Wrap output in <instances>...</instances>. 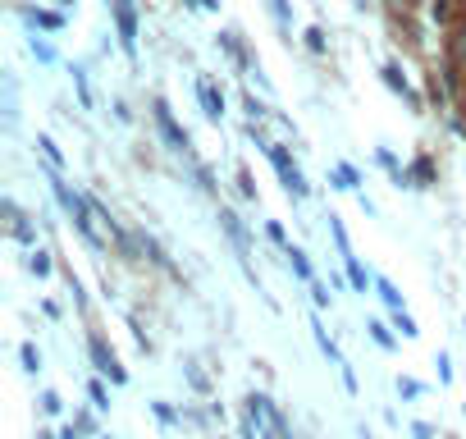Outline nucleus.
<instances>
[{
    "label": "nucleus",
    "instance_id": "obj_1",
    "mask_svg": "<svg viewBox=\"0 0 466 439\" xmlns=\"http://www.w3.org/2000/svg\"><path fill=\"white\" fill-rule=\"evenodd\" d=\"M248 138H252V142H257V147H261V151L270 156V165H275V174L284 179V188H289V197H298V201H302V197H311V183H307V174L298 169V160L289 156V147H279V142H270V138H261V128H257V119L248 124Z\"/></svg>",
    "mask_w": 466,
    "mask_h": 439
},
{
    "label": "nucleus",
    "instance_id": "obj_2",
    "mask_svg": "<svg viewBox=\"0 0 466 439\" xmlns=\"http://www.w3.org/2000/svg\"><path fill=\"white\" fill-rule=\"evenodd\" d=\"M219 230L228 234V243L238 248V261H243V271L252 275V239H248V230H243V220H238V210L233 206H219ZM257 280V275H252Z\"/></svg>",
    "mask_w": 466,
    "mask_h": 439
},
{
    "label": "nucleus",
    "instance_id": "obj_3",
    "mask_svg": "<svg viewBox=\"0 0 466 439\" xmlns=\"http://www.w3.org/2000/svg\"><path fill=\"white\" fill-rule=\"evenodd\" d=\"M110 15H115L124 56H137V10H133V0H110Z\"/></svg>",
    "mask_w": 466,
    "mask_h": 439
},
{
    "label": "nucleus",
    "instance_id": "obj_4",
    "mask_svg": "<svg viewBox=\"0 0 466 439\" xmlns=\"http://www.w3.org/2000/svg\"><path fill=\"white\" fill-rule=\"evenodd\" d=\"M87 352H92V366H96L101 375H110V384H128V371H124V366H119V357L106 348V339H96V334H92V339H87Z\"/></svg>",
    "mask_w": 466,
    "mask_h": 439
},
{
    "label": "nucleus",
    "instance_id": "obj_5",
    "mask_svg": "<svg viewBox=\"0 0 466 439\" xmlns=\"http://www.w3.org/2000/svg\"><path fill=\"white\" fill-rule=\"evenodd\" d=\"M151 115H156V128L165 133V142H169L174 151H187V147H192V142H187V133L178 128V119H174V110H169L165 101H156V106H151Z\"/></svg>",
    "mask_w": 466,
    "mask_h": 439
},
{
    "label": "nucleus",
    "instance_id": "obj_6",
    "mask_svg": "<svg viewBox=\"0 0 466 439\" xmlns=\"http://www.w3.org/2000/svg\"><path fill=\"white\" fill-rule=\"evenodd\" d=\"M380 74H384V87H389V92H398V97H402V101H407L411 110H420V97H416V87L407 83V74H402V69H398L393 60H389V65H384Z\"/></svg>",
    "mask_w": 466,
    "mask_h": 439
},
{
    "label": "nucleus",
    "instance_id": "obj_7",
    "mask_svg": "<svg viewBox=\"0 0 466 439\" xmlns=\"http://www.w3.org/2000/svg\"><path fill=\"white\" fill-rule=\"evenodd\" d=\"M5 215H10V234H15L24 248H37V230L28 225V215L19 210V201H10V197H5Z\"/></svg>",
    "mask_w": 466,
    "mask_h": 439
},
{
    "label": "nucleus",
    "instance_id": "obj_8",
    "mask_svg": "<svg viewBox=\"0 0 466 439\" xmlns=\"http://www.w3.org/2000/svg\"><path fill=\"white\" fill-rule=\"evenodd\" d=\"M448 60H452L457 69H466V15L448 28Z\"/></svg>",
    "mask_w": 466,
    "mask_h": 439
},
{
    "label": "nucleus",
    "instance_id": "obj_9",
    "mask_svg": "<svg viewBox=\"0 0 466 439\" xmlns=\"http://www.w3.org/2000/svg\"><path fill=\"white\" fill-rule=\"evenodd\" d=\"M434 179H439V169H434L430 156H416V160L407 165V183H411V188H430Z\"/></svg>",
    "mask_w": 466,
    "mask_h": 439
},
{
    "label": "nucleus",
    "instance_id": "obj_10",
    "mask_svg": "<svg viewBox=\"0 0 466 439\" xmlns=\"http://www.w3.org/2000/svg\"><path fill=\"white\" fill-rule=\"evenodd\" d=\"M219 46H224V51H228L233 60H238L243 69H257V60H252V51L243 46V37H238V33H233V28H228V33H219Z\"/></svg>",
    "mask_w": 466,
    "mask_h": 439
},
{
    "label": "nucleus",
    "instance_id": "obj_11",
    "mask_svg": "<svg viewBox=\"0 0 466 439\" xmlns=\"http://www.w3.org/2000/svg\"><path fill=\"white\" fill-rule=\"evenodd\" d=\"M197 97H201V106H206V115H210V119H219V115H224V92H219L215 83H206V78H201V83H197Z\"/></svg>",
    "mask_w": 466,
    "mask_h": 439
},
{
    "label": "nucleus",
    "instance_id": "obj_12",
    "mask_svg": "<svg viewBox=\"0 0 466 439\" xmlns=\"http://www.w3.org/2000/svg\"><path fill=\"white\" fill-rule=\"evenodd\" d=\"M311 330H316V343H320V352H325V357H329V362H334V366L343 371L348 362H343V352H339V343H334V339L325 334V325H320V316H311Z\"/></svg>",
    "mask_w": 466,
    "mask_h": 439
},
{
    "label": "nucleus",
    "instance_id": "obj_13",
    "mask_svg": "<svg viewBox=\"0 0 466 439\" xmlns=\"http://www.w3.org/2000/svg\"><path fill=\"white\" fill-rule=\"evenodd\" d=\"M24 19H28L33 28H46V33H60V28H65V19H60L56 10H24Z\"/></svg>",
    "mask_w": 466,
    "mask_h": 439
},
{
    "label": "nucleus",
    "instance_id": "obj_14",
    "mask_svg": "<svg viewBox=\"0 0 466 439\" xmlns=\"http://www.w3.org/2000/svg\"><path fill=\"white\" fill-rule=\"evenodd\" d=\"M284 257H289V266H293V275H298L302 284H311V280H316V271H311V261H307V252H302V248H284Z\"/></svg>",
    "mask_w": 466,
    "mask_h": 439
},
{
    "label": "nucleus",
    "instance_id": "obj_15",
    "mask_svg": "<svg viewBox=\"0 0 466 439\" xmlns=\"http://www.w3.org/2000/svg\"><path fill=\"white\" fill-rule=\"evenodd\" d=\"M334 188H343V192H357V188H361V174H357L348 160H339V165H334Z\"/></svg>",
    "mask_w": 466,
    "mask_h": 439
},
{
    "label": "nucleus",
    "instance_id": "obj_16",
    "mask_svg": "<svg viewBox=\"0 0 466 439\" xmlns=\"http://www.w3.org/2000/svg\"><path fill=\"white\" fill-rule=\"evenodd\" d=\"M343 266H348V280H352V289H357V293H366V289H370V284H375V280H370V275H366V271H361V261H357V257H352V252H348V257H343Z\"/></svg>",
    "mask_w": 466,
    "mask_h": 439
},
{
    "label": "nucleus",
    "instance_id": "obj_17",
    "mask_svg": "<svg viewBox=\"0 0 466 439\" xmlns=\"http://www.w3.org/2000/svg\"><path fill=\"white\" fill-rule=\"evenodd\" d=\"M375 293H380V298L389 302V311H398V307H402V293H398V284H393V280L375 275Z\"/></svg>",
    "mask_w": 466,
    "mask_h": 439
},
{
    "label": "nucleus",
    "instance_id": "obj_18",
    "mask_svg": "<svg viewBox=\"0 0 466 439\" xmlns=\"http://www.w3.org/2000/svg\"><path fill=\"white\" fill-rule=\"evenodd\" d=\"M37 147H42V156H46V165H51V169H60V165H65V151L56 147V138H46V133H42V138H37Z\"/></svg>",
    "mask_w": 466,
    "mask_h": 439
},
{
    "label": "nucleus",
    "instance_id": "obj_19",
    "mask_svg": "<svg viewBox=\"0 0 466 439\" xmlns=\"http://www.w3.org/2000/svg\"><path fill=\"white\" fill-rule=\"evenodd\" d=\"M74 87H78V101H83V110H92V87H87V74H83V69H74Z\"/></svg>",
    "mask_w": 466,
    "mask_h": 439
},
{
    "label": "nucleus",
    "instance_id": "obj_20",
    "mask_svg": "<svg viewBox=\"0 0 466 439\" xmlns=\"http://www.w3.org/2000/svg\"><path fill=\"white\" fill-rule=\"evenodd\" d=\"M393 325H398V330H402V339H416V334H420V330H416V321H411V316H407V311H402V307H398V311H393Z\"/></svg>",
    "mask_w": 466,
    "mask_h": 439
},
{
    "label": "nucleus",
    "instance_id": "obj_21",
    "mask_svg": "<svg viewBox=\"0 0 466 439\" xmlns=\"http://www.w3.org/2000/svg\"><path fill=\"white\" fill-rule=\"evenodd\" d=\"M366 330H370V339H375L380 348H393V334H389V325H384V321H370Z\"/></svg>",
    "mask_w": 466,
    "mask_h": 439
},
{
    "label": "nucleus",
    "instance_id": "obj_22",
    "mask_svg": "<svg viewBox=\"0 0 466 439\" xmlns=\"http://www.w3.org/2000/svg\"><path fill=\"white\" fill-rule=\"evenodd\" d=\"M87 398H92V407H101V412L110 407V393H106V384H101V380H92V384H87Z\"/></svg>",
    "mask_w": 466,
    "mask_h": 439
},
{
    "label": "nucleus",
    "instance_id": "obj_23",
    "mask_svg": "<svg viewBox=\"0 0 466 439\" xmlns=\"http://www.w3.org/2000/svg\"><path fill=\"white\" fill-rule=\"evenodd\" d=\"M266 239H270V243H279V248H293V243H289V234H284V225H279V220H266Z\"/></svg>",
    "mask_w": 466,
    "mask_h": 439
},
{
    "label": "nucleus",
    "instance_id": "obj_24",
    "mask_svg": "<svg viewBox=\"0 0 466 439\" xmlns=\"http://www.w3.org/2000/svg\"><path fill=\"white\" fill-rule=\"evenodd\" d=\"M307 289H311V298H316V307H329V302H334V293H329V284H320V280H311Z\"/></svg>",
    "mask_w": 466,
    "mask_h": 439
},
{
    "label": "nucleus",
    "instance_id": "obj_25",
    "mask_svg": "<svg viewBox=\"0 0 466 439\" xmlns=\"http://www.w3.org/2000/svg\"><path fill=\"white\" fill-rule=\"evenodd\" d=\"M19 357H24V371H42V352H37L33 343H24V348H19Z\"/></svg>",
    "mask_w": 466,
    "mask_h": 439
},
{
    "label": "nucleus",
    "instance_id": "obj_26",
    "mask_svg": "<svg viewBox=\"0 0 466 439\" xmlns=\"http://www.w3.org/2000/svg\"><path fill=\"white\" fill-rule=\"evenodd\" d=\"M307 46H311L316 56H325V51H329V42H325V33H320V28H307Z\"/></svg>",
    "mask_w": 466,
    "mask_h": 439
},
{
    "label": "nucleus",
    "instance_id": "obj_27",
    "mask_svg": "<svg viewBox=\"0 0 466 439\" xmlns=\"http://www.w3.org/2000/svg\"><path fill=\"white\" fill-rule=\"evenodd\" d=\"M28 46H33V56H37V60H42V65H56V51H51V46H46V42H42V37H33V42H28Z\"/></svg>",
    "mask_w": 466,
    "mask_h": 439
},
{
    "label": "nucleus",
    "instance_id": "obj_28",
    "mask_svg": "<svg viewBox=\"0 0 466 439\" xmlns=\"http://www.w3.org/2000/svg\"><path fill=\"white\" fill-rule=\"evenodd\" d=\"M28 271H33V275H51V252H33Z\"/></svg>",
    "mask_w": 466,
    "mask_h": 439
},
{
    "label": "nucleus",
    "instance_id": "obj_29",
    "mask_svg": "<svg viewBox=\"0 0 466 439\" xmlns=\"http://www.w3.org/2000/svg\"><path fill=\"white\" fill-rule=\"evenodd\" d=\"M238 192H243L248 201L257 197V183H252V174H248V169H238Z\"/></svg>",
    "mask_w": 466,
    "mask_h": 439
},
{
    "label": "nucleus",
    "instance_id": "obj_30",
    "mask_svg": "<svg viewBox=\"0 0 466 439\" xmlns=\"http://www.w3.org/2000/svg\"><path fill=\"white\" fill-rule=\"evenodd\" d=\"M151 412H156V416H160V425H174V421H178V416H174V407H169V403H151Z\"/></svg>",
    "mask_w": 466,
    "mask_h": 439
},
{
    "label": "nucleus",
    "instance_id": "obj_31",
    "mask_svg": "<svg viewBox=\"0 0 466 439\" xmlns=\"http://www.w3.org/2000/svg\"><path fill=\"white\" fill-rule=\"evenodd\" d=\"M434 366H439V380L448 384V380H452V362H448V352H439V357H434Z\"/></svg>",
    "mask_w": 466,
    "mask_h": 439
},
{
    "label": "nucleus",
    "instance_id": "obj_32",
    "mask_svg": "<svg viewBox=\"0 0 466 439\" xmlns=\"http://www.w3.org/2000/svg\"><path fill=\"white\" fill-rule=\"evenodd\" d=\"M60 407H65V403H60V393H42V412H46V416H56Z\"/></svg>",
    "mask_w": 466,
    "mask_h": 439
},
{
    "label": "nucleus",
    "instance_id": "obj_33",
    "mask_svg": "<svg viewBox=\"0 0 466 439\" xmlns=\"http://www.w3.org/2000/svg\"><path fill=\"white\" fill-rule=\"evenodd\" d=\"M448 10H452V0H434V5H430V15H434L439 24H448Z\"/></svg>",
    "mask_w": 466,
    "mask_h": 439
},
{
    "label": "nucleus",
    "instance_id": "obj_34",
    "mask_svg": "<svg viewBox=\"0 0 466 439\" xmlns=\"http://www.w3.org/2000/svg\"><path fill=\"white\" fill-rule=\"evenodd\" d=\"M248 115H252V119H257V124H261V119H266V115H270V110H266V106H261V101H257V97H248Z\"/></svg>",
    "mask_w": 466,
    "mask_h": 439
},
{
    "label": "nucleus",
    "instance_id": "obj_35",
    "mask_svg": "<svg viewBox=\"0 0 466 439\" xmlns=\"http://www.w3.org/2000/svg\"><path fill=\"white\" fill-rule=\"evenodd\" d=\"M398 393H402V398H420V384H416V380H398Z\"/></svg>",
    "mask_w": 466,
    "mask_h": 439
},
{
    "label": "nucleus",
    "instance_id": "obj_36",
    "mask_svg": "<svg viewBox=\"0 0 466 439\" xmlns=\"http://www.w3.org/2000/svg\"><path fill=\"white\" fill-rule=\"evenodd\" d=\"M270 10H275V19L289 28V0H270Z\"/></svg>",
    "mask_w": 466,
    "mask_h": 439
},
{
    "label": "nucleus",
    "instance_id": "obj_37",
    "mask_svg": "<svg viewBox=\"0 0 466 439\" xmlns=\"http://www.w3.org/2000/svg\"><path fill=\"white\" fill-rule=\"evenodd\" d=\"M411 430H416V439H434V430H430V425H425V421H416V425H411Z\"/></svg>",
    "mask_w": 466,
    "mask_h": 439
},
{
    "label": "nucleus",
    "instance_id": "obj_38",
    "mask_svg": "<svg viewBox=\"0 0 466 439\" xmlns=\"http://www.w3.org/2000/svg\"><path fill=\"white\" fill-rule=\"evenodd\" d=\"M60 439H78V430H74V425H69V430H65V434H60Z\"/></svg>",
    "mask_w": 466,
    "mask_h": 439
},
{
    "label": "nucleus",
    "instance_id": "obj_39",
    "mask_svg": "<svg viewBox=\"0 0 466 439\" xmlns=\"http://www.w3.org/2000/svg\"><path fill=\"white\" fill-rule=\"evenodd\" d=\"M352 5H357V10H366V0H352Z\"/></svg>",
    "mask_w": 466,
    "mask_h": 439
},
{
    "label": "nucleus",
    "instance_id": "obj_40",
    "mask_svg": "<svg viewBox=\"0 0 466 439\" xmlns=\"http://www.w3.org/2000/svg\"><path fill=\"white\" fill-rule=\"evenodd\" d=\"M60 5H74V0H60Z\"/></svg>",
    "mask_w": 466,
    "mask_h": 439
},
{
    "label": "nucleus",
    "instance_id": "obj_41",
    "mask_svg": "<svg viewBox=\"0 0 466 439\" xmlns=\"http://www.w3.org/2000/svg\"><path fill=\"white\" fill-rule=\"evenodd\" d=\"M106 439H110V434H106Z\"/></svg>",
    "mask_w": 466,
    "mask_h": 439
}]
</instances>
